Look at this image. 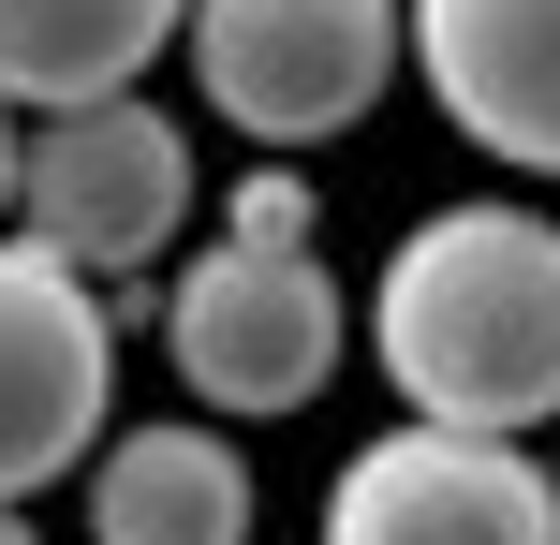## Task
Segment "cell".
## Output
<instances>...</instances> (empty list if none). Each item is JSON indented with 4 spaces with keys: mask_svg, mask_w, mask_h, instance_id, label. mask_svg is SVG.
<instances>
[{
    "mask_svg": "<svg viewBox=\"0 0 560 545\" xmlns=\"http://www.w3.org/2000/svg\"><path fill=\"white\" fill-rule=\"evenodd\" d=\"M118 413V310L104 281H74L59 251L0 236V501H45L59 472H89Z\"/></svg>",
    "mask_w": 560,
    "mask_h": 545,
    "instance_id": "cell-6",
    "label": "cell"
},
{
    "mask_svg": "<svg viewBox=\"0 0 560 545\" xmlns=\"http://www.w3.org/2000/svg\"><path fill=\"white\" fill-rule=\"evenodd\" d=\"M310 545H560V487L532 442L502 428H428L398 413L384 442L325 472V531Z\"/></svg>",
    "mask_w": 560,
    "mask_h": 545,
    "instance_id": "cell-5",
    "label": "cell"
},
{
    "mask_svg": "<svg viewBox=\"0 0 560 545\" xmlns=\"http://www.w3.org/2000/svg\"><path fill=\"white\" fill-rule=\"evenodd\" d=\"M163 354L207 413L266 428V413H310L354 354V295L325 281V251H252V236H207L192 265L163 281Z\"/></svg>",
    "mask_w": 560,
    "mask_h": 545,
    "instance_id": "cell-2",
    "label": "cell"
},
{
    "mask_svg": "<svg viewBox=\"0 0 560 545\" xmlns=\"http://www.w3.org/2000/svg\"><path fill=\"white\" fill-rule=\"evenodd\" d=\"M369 369L428 428H560V206H428L369 281Z\"/></svg>",
    "mask_w": 560,
    "mask_h": 545,
    "instance_id": "cell-1",
    "label": "cell"
},
{
    "mask_svg": "<svg viewBox=\"0 0 560 545\" xmlns=\"http://www.w3.org/2000/svg\"><path fill=\"white\" fill-rule=\"evenodd\" d=\"M0 545H45V531H30V501H0Z\"/></svg>",
    "mask_w": 560,
    "mask_h": 545,
    "instance_id": "cell-12",
    "label": "cell"
},
{
    "mask_svg": "<svg viewBox=\"0 0 560 545\" xmlns=\"http://www.w3.org/2000/svg\"><path fill=\"white\" fill-rule=\"evenodd\" d=\"M413 74L457 118V147L516 177H560V0H398Z\"/></svg>",
    "mask_w": 560,
    "mask_h": 545,
    "instance_id": "cell-7",
    "label": "cell"
},
{
    "mask_svg": "<svg viewBox=\"0 0 560 545\" xmlns=\"http://www.w3.org/2000/svg\"><path fill=\"white\" fill-rule=\"evenodd\" d=\"M15 147H30V118L0 104V222H15Z\"/></svg>",
    "mask_w": 560,
    "mask_h": 545,
    "instance_id": "cell-11",
    "label": "cell"
},
{
    "mask_svg": "<svg viewBox=\"0 0 560 545\" xmlns=\"http://www.w3.org/2000/svg\"><path fill=\"white\" fill-rule=\"evenodd\" d=\"M177 222H192V133H177L148 88L30 118V147H15V236L30 251H59L74 281L133 295L148 265L177 251Z\"/></svg>",
    "mask_w": 560,
    "mask_h": 545,
    "instance_id": "cell-3",
    "label": "cell"
},
{
    "mask_svg": "<svg viewBox=\"0 0 560 545\" xmlns=\"http://www.w3.org/2000/svg\"><path fill=\"white\" fill-rule=\"evenodd\" d=\"M177 15L192 0H0V104L15 118L104 104V88H133L177 45Z\"/></svg>",
    "mask_w": 560,
    "mask_h": 545,
    "instance_id": "cell-9",
    "label": "cell"
},
{
    "mask_svg": "<svg viewBox=\"0 0 560 545\" xmlns=\"http://www.w3.org/2000/svg\"><path fill=\"white\" fill-rule=\"evenodd\" d=\"M89 545H252V458L192 413L89 442Z\"/></svg>",
    "mask_w": 560,
    "mask_h": 545,
    "instance_id": "cell-8",
    "label": "cell"
},
{
    "mask_svg": "<svg viewBox=\"0 0 560 545\" xmlns=\"http://www.w3.org/2000/svg\"><path fill=\"white\" fill-rule=\"evenodd\" d=\"M222 236H252V251H310V236H325V206H310L295 163H252V177L222 192Z\"/></svg>",
    "mask_w": 560,
    "mask_h": 545,
    "instance_id": "cell-10",
    "label": "cell"
},
{
    "mask_svg": "<svg viewBox=\"0 0 560 545\" xmlns=\"http://www.w3.org/2000/svg\"><path fill=\"white\" fill-rule=\"evenodd\" d=\"M546 487H560V442H546Z\"/></svg>",
    "mask_w": 560,
    "mask_h": 545,
    "instance_id": "cell-13",
    "label": "cell"
},
{
    "mask_svg": "<svg viewBox=\"0 0 560 545\" xmlns=\"http://www.w3.org/2000/svg\"><path fill=\"white\" fill-rule=\"evenodd\" d=\"M177 59H192V88L252 147H325V133H354L398 88L413 15L398 0H192L177 15Z\"/></svg>",
    "mask_w": 560,
    "mask_h": 545,
    "instance_id": "cell-4",
    "label": "cell"
}]
</instances>
